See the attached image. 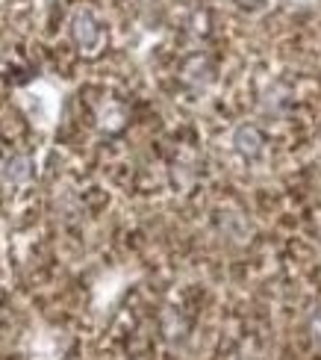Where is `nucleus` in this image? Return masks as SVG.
I'll use <instances>...</instances> for the list:
<instances>
[{"label": "nucleus", "mask_w": 321, "mask_h": 360, "mask_svg": "<svg viewBox=\"0 0 321 360\" xmlns=\"http://www.w3.org/2000/svg\"><path fill=\"white\" fill-rule=\"evenodd\" d=\"M71 39L80 51L95 53L103 44V27L89 9H80V12H74V18H71Z\"/></svg>", "instance_id": "f257e3e1"}, {"label": "nucleus", "mask_w": 321, "mask_h": 360, "mask_svg": "<svg viewBox=\"0 0 321 360\" xmlns=\"http://www.w3.org/2000/svg\"><path fill=\"white\" fill-rule=\"evenodd\" d=\"M233 145L242 157H256L263 151V136H259V130L254 124H242L236 133H233Z\"/></svg>", "instance_id": "f03ea898"}, {"label": "nucleus", "mask_w": 321, "mask_h": 360, "mask_svg": "<svg viewBox=\"0 0 321 360\" xmlns=\"http://www.w3.org/2000/svg\"><path fill=\"white\" fill-rule=\"evenodd\" d=\"M30 174H33V162L27 157H9L4 166H0V177L9 180V184H27Z\"/></svg>", "instance_id": "7ed1b4c3"}, {"label": "nucleus", "mask_w": 321, "mask_h": 360, "mask_svg": "<svg viewBox=\"0 0 321 360\" xmlns=\"http://www.w3.org/2000/svg\"><path fill=\"white\" fill-rule=\"evenodd\" d=\"M307 328H310V337H313V342H315V349L321 352V307H315V310L310 313Z\"/></svg>", "instance_id": "20e7f679"}]
</instances>
